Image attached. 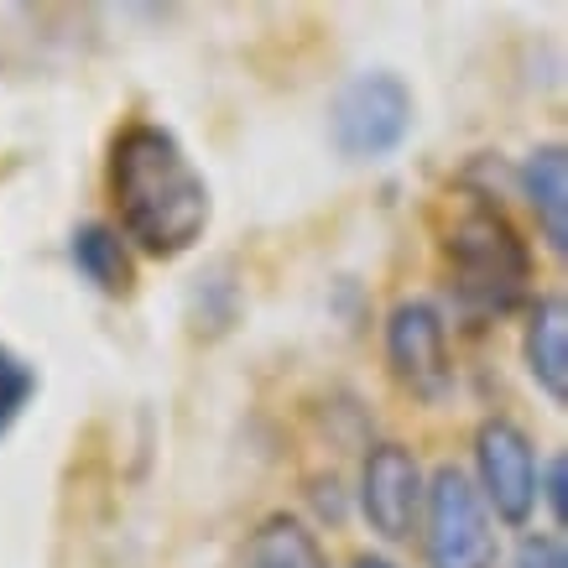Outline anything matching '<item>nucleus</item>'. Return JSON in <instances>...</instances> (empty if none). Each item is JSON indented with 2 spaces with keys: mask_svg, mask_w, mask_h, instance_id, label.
<instances>
[{
  "mask_svg": "<svg viewBox=\"0 0 568 568\" xmlns=\"http://www.w3.org/2000/svg\"><path fill=\"white\" fill-rule=\"evenodd\" d=\"M537 480H542V459L532 438L511 417H485L475 428V490L485 511L506 527H527L537 511Z\"/></svg>",
  "mask_w": 568,
  "mask_h": 568,
  "instance_id": "5",
  "label": "nucleus"
},
{
  "mask_svg": "<svg viewBox=\"0 0 568 568\" xmlns=\"http://www.w3.org/2000/svg\"><path fill=\"white\" fill-rule=\"evenodd\" d=\"M417 100L392 69H365L339 84L328 104V136L349 162H381L413 131Z\"/></svg>",
  "mask_w": 568,
  "mask_h": 568,
  "instance_id": "4",
  "label": "nucleus"
},
{
  "mask_svg": "<svg viewBox=\"0 0 568 568\" xmlns=\"http://www.w3.org/2000/svg\"><path fill=\"white\" fill-rule=\"evenodd\" d=\"M349 568H396V564H392V558H381V552H361Z\"/></svg>",
  "mask_w": 568,
  "mask_h": 568,
  "instance_id": "15",
  "label": "nucleus"
},
{
  "mask_svg": "<svg viewBox=\"0 0 568 568\" xmlns=\"http://www.w3.org/2000/svg\"><path fill=\"white\" fill-rule=\"evenodd\" d=\"M386 365L402 392L438 402L454 386V361H448V324L438 303L428 297H402L386 313Z\"/></svg>",
  "mask_w": 568,
  "mask_h": 568,
  "instance_id": "6",
  "label": "nucleus"
},
{
  "mask_svg": "<svg viewBox=\"0 0 568 568\" xmlns=\"http://www.w3.org/2000/svg\"><path fill=\"white\" fill-rule=\"evenodd\" d=\"M69 261L73 272L104 297H131V287H136V261H131V245L115 235V224H79L69 235Z\"/></svg>",
  "mask_w": 568,
  "mask_h": 568,
  "instance_id": "10",
  "label": "nucleus"
},
{
  "mask_svg": "<svg viewBox=\"0 0 568 568\" xmlns=\"http://www.w3.org/2000/svg\"><path fill=\"white\" fill-rule=\"evenodd\" d=\"M37 365L27 361V355H17L11 345H0V438L17 428L21 413L32 407V396H37Z\"/></svg>",
  "mask_w": 568,
  "mask_h": 568,
  "instance_id": "12",
  "label": "nucleus"
},
{
  "mask_svg": "<svg viewBox=\"0 0 568 568\" xmlns=\"http://www.w3.org/2000/svg\"><path fill=\"white\" fill-rule=\"evenodd\" d=\"M104 193L115 209V235L141 256L178 261L204 241L214 199L183 141L156 121H125L104 152Z\"/></svg>",
  "mask_w": 568,
  "mask_h": 568,
  "instance_id": "1",
  "label": "nucleus"
},
{
  "mask_svg": "<svg viewBox=\"0 0 568 568\" xmlns=\"http://www.w3.org/2000/svg\"><path fill=\"white\" fill-rule=\"evenodd\" d=\"M506 568H568L564 558V542L552 532H532V537H521V548L511 552V564Z\"/></svg>",
  "mask_w": 568,
  "mask_h": 568,
  "instance_id": "13",
  "label": "nucleus"
},
{
  "mask_svg": "<svg viewBox=\"0 0 568 568\" xmlns=\"http://www.w3.org/2000/svg\"><path fill=\"white\" fill-rule=\"evenodd\" d=\"M537 496L552 506V521H564V454H552L548 459V475L537 480Z\"/></svg>",
  "mask_w": 568,
  "mask_h": 568,
  "instance_id": "14",
  "label": "nucleus"
},
{
  "mask_svg": "<svg viewBox=\"0 0 568 568\" xmlns=\"http://www.w3.org/2000/svg\"><path fill=\"white\" fill-rule=\"evenodd\" d=\"M423 558L428 568H496L500 537L480 490L459 465H438L423 480Z\"/></svg>",
  "mask_w": 568,
  "mask_h": 568,
  "instance_id": "3",
  "label": "nucleus"
},
{
  "mask_svg": "<svg viewBox=\"0 0 568 568\" xmlns=\"http://www.w3.org/2000/svg\"><path fill=\"white\" fill-rule=\"evenodd\" d=\"M241 564L245 568H328V552L308 521L276 511V517H266L256 532L245 537Z\"/></svg>",
  "mask_w": 568,
  "mask_h": 568,
  "instance_id": "11",
  "label": "nucleus"
},
{
  "mask_svg": "<svg viewBox=\"0 0 568 568\" xmlns=\"http://www.w3.org/2000/svg\"><path fill=\"white\" fill-rule=\"evenodd\" d=\"M438 256L454 303L480 324L517 313L532 297V245L511 224V214L485 193H459L438 235Z\"/></svg>",
  "mask_w": 568,
  "mask_h": 568,
  "instance_id": "2",
  "label": "nucleus"
},
{
  "mask_svg": "<svg viewBox=\"0 0 568 568\" xmlns=\"http://www.w3.org/2000/svg\"><path fill=\"white\" fill-rule=\"evenodd\" d=\"M521 365L552 407L568 402V303L564 293H542L527 308V328H521Z\"/></svg>",
  "mask_w": 568,
  "mask_h": 568,
  "instance_id": "8",
  "label": "nucleus"
},
{
  "mask_svg": "<svg viewBox=\"0 0 568 568\" xmlns=\"http://www.w3.org/2000/svg\"><path fill=\"white\" fill-rule=\"evenodd\" d=\"M361 517L386 542H407L423 517V465L407 444H376L361 469Z\"/></svg>",
  "mask_w": 568,
  "mask_h": 568,
  "instance_id": "7",
  "label": "nucleus"
},
{
  "mask_svg": "<svg viewBox=\"0 0 568 568\" xmlns=\"http://www.w3.org/2000/svg\"><path fill=\"white\" fill-rule=\"evenodd\" d=\"M521 199H527V209L537 214V230H542V241L564 256L568 251V156L558 141H548V146H532L527 152V162H521Z\"/></svg>",
  "mask_w": 568,
  "mask_h": 568,
  "instance_id": "9",
  "label": "nucleus"
}]
</instances>
